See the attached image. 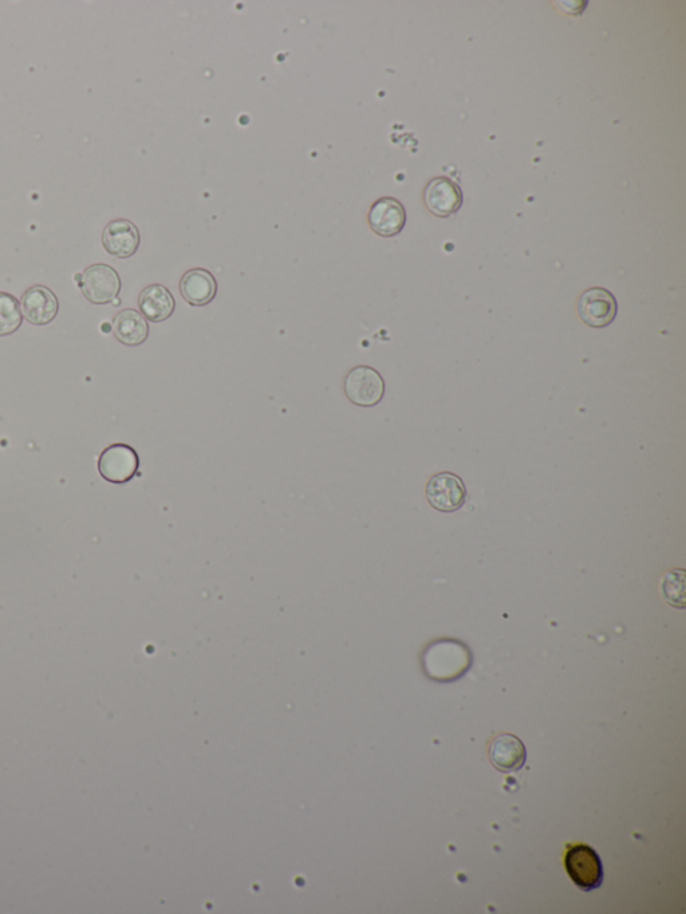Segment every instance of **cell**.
I'll return each instance as SVG.
<instances>
[{
	"instance_id": "obj_5",
	"label": "cell",
	"mask_w": 686,
	"mask_h": 914,
	"mask_svg": "<svg viewBox=\"0 0 686 914\" xmlns=\"http://www.w3.org/2000/svg\"><path fill=\"white\" fill-rule=\"evenodd\" d=\"M578 315L585 325L602 329L614 322L618 313V303L609 290L602 287H591L578 299Z\"/></svg>"
},
{
	"instance_id": "obj_4",
	"label": "cell",
	"mask_w": 686,
	"mask_h": 914,
	"mask_svg": "<svg viewBox=\"0 0 686 914\" xmlns=\"http://www.w3.org/2000/svg\"><path fill=\"white\" fill-rule=\"evenodd\" d=\"M80 287L89 302L94 305H106L120 294L121 279L113 267L97 263L80 275Z\"/></svg>"
},
{
	"instance_id": "obj_8",
	"label": "cell",
	"mask_w": 686,
	"mask_h": 914,
	"mask_svg": "<svg viewBox=\"0 0 686 914\" xmlns=\"http://www.w3.org/2000/svg\"><path fill=\"white\" fill-rule=\"evenodd\" d=\"M425 207L437 218H449L463 206V192L449 177H436L424 191Z\"/></svg>"
},
{
	"instance_id": "obj_12",
	"label": "cell",
	"mask_w": 686,
	"mask_h": 914,
	"mask_svg": "<svg viewBox=\"0 0 686 914\" xmlns=\"http://www.w3.org/2000/svg\"><path fill=\"white\" fill-rule=\"evenodd\" d=\"M180 294L191 306H207L218 294V281L205 269H192L181 277Z\"/></svg>"
},
{
	"instance_id": "obj_15",
	"label": "cell",
	"mask_w": 686,
	"mask_h": 914,
	"mask_svg": "<svg viewBox=\"0 0 686 914\" xmlns=\"http://www.w3.org/2000/svg\"><path fill=\"white\" fill-rule=\"evenodd\" d=\"M113 333L122 345L130 348L143 345L149 336L148 321L137 310H122L113 319Z\"/></svg>"
},
{
	"instance_id": "obj_14",
	"label": "cell",
	"mask_w": 686,
	"mask_h": 914,
	"mask_svg": "<svg viewBox=\"0 0 686 914\" xmlns=\"http://www.w3.org/2000/svg\"><path fill=\"white\" fill-rule=\"evenodd\" d=\"M139 307L145 319L159 323L172 317V314L175 313L176 301L167 287L151 285L141 291Z\"/></svg>"
},
{
	"instance_id": "obj_2",
	"label": "cell",
	"mask_w": 686,
	"mask_h": 914,
	"mask_svg": "<svg viewBox=\"0 0 686 914\" xmlns=\"http://www.w3.org/2000/svg\"><path fill=\"white\" fill-rule=\"evenodd\" d=\"M567 874L583 892H594L603 885L605 870L599 854L586 843L569 847L565 856Z\"/></svg>"
},
{
	"instance_id": "obj_17",
	"label": "cell",
	"mask_w": 686,
	"mask_h": 914,
	"mask_svg": "<svg viewBox=\"0 0 686 914\" xmlns=\"http://www.w3.org/2000/svg\"><path fill=\"white\" fill-rule=\"evenodd\" d=\"M686 573L684 569L669 571L662 579V594L673 608H685Z\"/></svg>"
},
{
	"instance_id": "obj_13",
	"label": "cell",
	"mask_w": 686,
	"mask_h": 914,
	"mask_svg": "<svg viewBox=\"0 0 686 914\" xmlns=\"http://www.w3.org/2000/svg\"><path fill=\"white\" fill-rule=\"evenodd\" d=\"M490 759L499 771H519L526 764L527 751L518 736L499 735L490 747Z\"/></svg>"
},
{
	"instance_id": "obj_6",
	"label": "cell",
	"mask_w": 686,
	"mask_h": 914,
	"mask_svg": "<svg viewBox=\"0 0 686 914\" xmlns=\"http://www.w3.org/2000/svg\"><path fill=\"white\" fill-rule=\"evenodd\" d=\"M140 459L137 452L126 444H113L104 449L98 459V471L106 482L125 484L139 471Z\"/></svg>"
},
{
	"instance_id": "obj_1",
	"label": "cell",
	"mask_w": 686,
	"mask_h": 914,
	"mask_svg": "<svg viewBox=\"0 0 686 914\" xmlns=\"http://www.w3.org/2000/svg\"><path fill=\"white\" fill-rule=\"evenodd\" d=\"M471 665V650L464 642L451 638L432 642L423 653L425 675L439 683L460 679Z\"/></svg>"
},
{
	"instance_id": "obj_10",
	"label": "cell",
	"mask_w": 686,
	"mask_h": 914,
	"mask_svg": "<svg viewBox=\"0 0 686 914\" xmlns=\"http://www.w3.org/2000/svg\"><path fill=\"white\" fill-rule=\"evenodd\" d=\"M141 236L136 224L126 219L110 222L102 232V246L117 259H128L139 250Z\"/></svg>"
},
{
	"instance_id": "obj_18",
	"label": "cell",
	"mask_w": 686,
	"mask_h": 914,
	"mask_svg": "<svg viewBox=\"0 0 686 914\" xmlns=\"http://www.w3.org/2000/svg\"><path fill=\"white\" fill-rule=\"evenodd\" d=\"M561 3L563 6H569V7H561V9L565 10L567 14H571V15L581 14L582 11L585 10V7L587 5V2H577V0H575V2H561Z\"/></svg>"
},
{
	"instance_id": "obj_7",
	"label": "cell",
	"mask_w": 686,
	"mask_h": 914,
	"mask_svg": "<svg viewBox=\"0 0 686 914\" xmlns=\"http://www.w3.org/2000/svg\"><path fill=\"white\" fill-rule=\"evenodd\" d=\"M425 495L435 510L455 512L464 506L467 488L459 476L452 472H441L429 479Z\"/></svg>"
},
{
	"instance_id": "obj_16",
	"label": "cell",
	"mask_w": 686,
	"mask_h": 914,
	"mask_svg": "<svg viewBox=\"0 0 686 914\" xmlns=\"http://www.w3.org/2000/svg\"><path fill=\"white\" fill-rule=\"evenodd\" d=\"M22 322L21 303L13 294L0 291V337L13 336L21 329Z\"/></svg>"
},
{
	"instance_id": "obj_3",
	"label": "cell",
	"mask_w": 686,
	"mask_h": 914,
	"mask_svg": "<svg viewBox=\"0 0 686 914\" xmlns=\"http://www.w3.org/2000/svg\"><path fill=\"white\" fill-rule=\"evenodd\" d=\"M343 390L350 403L361 408H373L384 399L385 381L376 369L360 365L346 374Z\"/></svg>"
},
{
	"instance_id": "obj_9",
	"label": "cell",
	"mask_w": 686,
	"mask_h": 914,
	"mask_svg": "<svg viewBox=\"0 0 686 914\" xmlns=\"http://www.w3.org/2000/svg\"><path fill=\"white\" fill-rule=\"evenodd\" d=\"M19 303H21L23 318L31 325H49L58 315L59 302L57 295L46 286L30 287L23 293Z\"/></svg>"
},
{
	"instance_id": "obj_11",
	"label": "cell",
	"mask_w": 686,
	"mask_h": 914,
	"mask_svg": "<svg viewBox=\"0 0 686 914\" xmlns=\"http://www.w3.org/2000/svg\"><path fill=\"white\" fill-rule=\"evenodd\" d=\"M369 227L374 234L382 238H393L404 230L406 211L397 199L381 198L376 200L368 212Z\"/></svg>"
}]
</instances>
